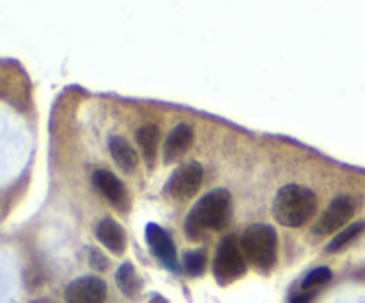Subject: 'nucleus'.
Here are the masks:
<instances>
[{"label": "nucleus", "instance_id": "f257e3e1", "mask_svg": "<svg viewBox=\"0 0 365 303\" xmlns=\"http://www.w3.org/2000/svg\"><path fill=\"white\" fill-rule=\"evenodd\" d=\"M232 217V196L227 189H214L195 203L185 220V234L191 241L200 239L203 230L221 232Z\"/></svg>", "mask_w": 365, "mask_h": 303}, {"label": "nucleus", "instance_id": "f03ea898", "mask_svg": "<svg viewBox=\"0 0 365 303\" xmlns=\"http://www.w3.org/2000/svg\"><path fill=\"white\" fill-rule=\"evenodd\" d=\"M317 210V196L305 185L289 184L277 192L273 202V216L280 225L298 228L309 223Z\"/></svg>", "mask_w": 365, "mask_h": 303}, {"label": "nucleus", "instance_id": "7ed1b4c3", "mask_svg": "<svg viewBox=\"0 0 365 303\" xmlns=\"http://www.w3.org/2000/svg\"><path fill=\"white\" fill-rule=\"evenodd\" d=\"M245 259L260 271H269L277 262V232L266 223H255L245 230L241 237Z\"/></svg>", "mask_w": 365, "mask_h": 303}, {"label": "nucleus", "instance_id": "20e7f679", "mask_svg": "<svg viewBox=\"0 0 365 303\" xmlns=\"http://www.w3.org/2000/svg\"><path fill=\"white\" fill-rule=\"evenodd\" d=\"M212 271L220 285L232 284L246 273V260L242 255L241 242L235 235H228L220 242L214 257Z\"/></svg>", "mask_w": 365, "mask_h": 303}, {"label": "nucleus", "instance_id": "39448f33", "mask_svg": "<svg viewBox=\"0 0 365 303\" xmlns=\"http://www.w3.org/2000/svg\"><path fill=\"white\" fill-rule=\"evenodd\" d=\"M203 182V168L200 163H187L178 166L166 182V192L178 202L191 200L200 191Z\"/></svg>", "mask_w": 365, "mask_h": 303}, {"label": "nucleus", "instance_id": "423d86ee", "mask_svg": "<svg viewBox=\"0 0 365 303\" xmlns=\"http://www.w3.org/2000/svg\"><path fill=\"white\" fill-rule=\"evenodd\" d=\"M355 214V202L351 196H337L330 205L327 207L319 220L314 223L312 234L316 235H330L334 232L341 230L342 227L349 223V220Z\"/></svg>", "mask_w": 365, "mask_h": 303}, {"label": "nucleus", "instance_id": "0eeeda50", "mask_svg": "<svg viewBox=\"0 0 365 303\" xmlns=\"http://www.w3.org/2000/svg\"><path fill=\"white\" fill-rule=\"evenodd\" d=\"M107 298V285L98 277H81L64 289L66 303H103Z\"/></svg>", "mask_w": 365, "mask_h": 303}, {"label": "nucleus", "instance_id": "6e6552de", "mask_svg": "<svg viewBox=\"0 0 365 303\" xmlns=\"http://www.w3.org/2000/svg\"><path fill=\"white\" fill-rule=\"evenodd\" d=\"M146 242H148L153 255L159 257L168 267L177 269V248H175V242L171 241V237L163 227L155 223H148V227H146Z\"/></svg>", "mask_w": 365, "mask_h": 303}, {"label": "nucleus", "instance_id": "1a4fd4ad", "mask_svg": "<svg viewBox=\"0 0 365 303\" xmlns=\"http://www.w3.org/2000/svg\"><path fill=\"white\" fill-rule=\"evenodd\" d=\"M195 141V132L187 123H180L170 132L164 143V163L170 164L180 159Z\"/></svg>", "mask_w": 365, "mask_h": 303}, {"label": "nucleus", "instance_id": "9d476101", "mask_svg": "<svg viewBox=\"0 0 365 303\" xmlns=\"http://www.w3.org/2000/svg\"><path fill=\"white\" fill-rule=\"evenodd\" d=\"M96 237L98 241L106 246L109 252L121 255L125 252V246H127V237H125L123 228L120 227V223H116L110 217H106L98 223L96 227Z\"/></svg>", "mask_w": 365, "mask_h": 303}, {"label": "nucleus", "instance_id": "9b49d317", "mask_svg": "<svg viewBox=\"0 0 365 303\" xmlns=\"http://www.w3.org/2000/svg\"><path fill=\"white\" fill-rule=\"evenodd\" d=\"M93 182H95L96 188L102 191V195L109 200L113 205L123 207L125 198H127V192H125L123 184L120 182V178L116 175H113L110 171L98 170L93 173Z\"/></svg>", "mask_w": 365, "mask_h": 303}, {"label": "nucleus", "instance_id": "f8f14e48", "mask_svg": "<svg viewBox=\"0 0 365 303\" xmlns=\"http://www.w3.org/2000/svg\"><path fill=\"white\" fill-rule=\"evenodd\" d=\"M109 152L121 170L127 171V173L135 171L139 164V155L127 139L121 138V135H113L109 139Z\"/></svg>", "mask_w": 365, "mask_h": 303}, {"label": "nucleus", "instance_id": "ddd939ff", "mask_svg": "<svg viewBox=\"0 0 365 303\" xmlns=\"http://www.w3.org/2000/svg\"><path fill=\"white\" fill-rule=\"evenodd\" d=\"M138 138V145L141 148L143 153V159L146 160L150 168L153 166L155 163V157H157V145H159V128L155 125H145L138 130L135 134Z\"/></svg>", "mask_w": 365, "mask_h": 303}, {"label": "nucleus", "instance_id": "4468645a", "mask_svg": "<svg viewBox=\"0 0 365 303\" xmlns=\"http://www.w3.org/2000/svg\"><path fill=\"white\" fill-rule=\"evenodd\" d=\"M116 284L118 287H120V291L123 292L125 296H128V298H134V296L138 294L139 289H141V280H139V277L135 274L134 266H132L130 262L121 264L120 269L116 271Z\"/></svg>", "mask_w": 365, "mask_h": 303}, {"label": "nucleus", "instance_id": "2eb2a0df", "mask_svg": "<svg viewBox=\"0 0 365 303\" xmlns=\"http://www.w3.org/2000/svg\"><path fill=\"white\" fill-rule=\"evenodd\" d=\"M365 230V223L364 221H356V223H351L348 225V227L344 228L342 232H339L337 235H335L334 239H331V242L328 245V252H341L342 248H344L346 245H349V242L353 241L355 237H359L360 234Z\"/></svg>", "mask_w": 365, "mask_h": 303}, {"label": "nucleus", "instance_id": "dca6fc26", "mask_svg": "<svg viewBox=\"0 0 365 303\" xmlns=\"http://www.w3.org/2000/svg\"><path fill=\"white\" fill-rule=\"evenodd\" d=\"M207 266V253L205 250H191L184 253V269L192 277H198L205 271Z\"/></svg>", "mask_w": 365, "mask_h": 303}, {"label": "nucleus", "instance_id": "f3484780", "mask_svg": "<svg viewBox=\"0 0 365 303\" xmlns=\"http://www.w3.org/2000/svg\"><path fill=\"white\" fill-rule=\"evenodd\" d=\"M330 278H331V271H330V267H327V266L317 267V269L310 271V273L307 274L305 278H303L302 287L305 289V291H310V289L319 287V285L327 284V282L330 280Z\"/></svg>", "mask_w": 365, "mask_h": 303}, {"label": "nucleus", "instance_id": "a211bd4d", "mask_svg": "<svg viewBox=\"0 0 365 303\" xmlns=\"http://www.w3.org/2000/svg\"><path fill=\"white\" fill-rule=\"evenodd\" d=\"M89 262H91V266L95 267V269H100V271H106L107 266H109V260H107L106 257L102 255V252H98V250H91Z\"/></svg>", "mask_w": 365, "mask_h": 303}, {"label": "nucleus", "instance_id": "6ab92c4d", "mask_svg": "<svg viewBox=\"0 0 365 303\" xmlns=\"http://www.w3.org/2000/svg\"><path fill=\"white\" fill-rule=\"evenodd\" d=\"M312 292L310 291H305L302 292V294H296L294 298L291 299V303H310V299H312Z\"/></svg>", "mask_w": 365, "mask_h": 303}]
</instances>
